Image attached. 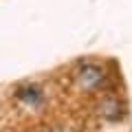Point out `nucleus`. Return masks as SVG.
Masks as SVG:
<instances>
[{
	"instance_id": "nucleus-1",
	"label": "nucleus",
	"mask_w": 132,
	"mask_h": 132,
	"mask_svg": "<svg viewBox=\"0 0 132 132\" xmlns=\"http://www.w3.org/2000/svg\"><path fill=\"white\" fill-rule=\"evenodd\" d=\"M110 75L101 64H95V62H86V64L77 66L75 73V84L79 86L86 93H97V90L108 88Z\"/></svg>"
},
{
	"instance_id": "nucleus-2",
	"label": "nucleus",
	"mask_w": 132,
	"mask_h": 132,
	"mask_svg": "<svg viewBox=\"0 0 132 132\" xmlns=\"http://www.w3.org/2000/svg\"><path fill=\"white\" fill-rule=\"evenodd\" d=\"M95 112H97L99 119H104V121H119V119H123V114H126V106H123V99L119 97V95L108 93L101 99H97Z\"/></svg>"
},
{
	"instance_id": "nucleus-3",
	"label": "nucleus",
	"mask_w": 132,
	"mask_h": 132,
	"mask_svg": "<svg viewBox=\"0 0 132 132\" xmlns=\"http://www.w3.org/2000/svg\"><path fill=\"white\" fill-rule=\"evenodd\" d=\"M18 99L24 106H31V108H40L44 104V93L40 86L35 84H24L22 88L18 90Z\"/></svg>"
}]
</instances>
